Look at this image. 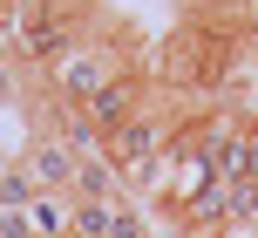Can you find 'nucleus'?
<instances>
[{"label":"nucleus","mask_w":258,"mask_h":238,"mask_svg":"<svg viewBox=\"0 0 258 238\" xmlns=\"http://www.w3.org/2000/svg\"><path fill=\"white\" fill-rule=\"evenodd\" d=\"M34 198H41V184L27 177V163H7L0 170V211H27Z\"/></svg>","instance_id":"39448f33"},{"label":"nucleus","mask_w":258,"mask_h":238,"mask_svg":"<svg viewBox=\"0 0 258 238\" xmlns=\"http://www.w3.org/2000/svg\"><path fill=\"white\" fill-rule=\"evenodd\" d=\"M116 238H150V225H143V211H129V204H116Z\"/></svg>","instance_id":"6e6552de"},{"label":"nucleus","mask_w":258,"mask_h":238,"mask_svg":"<svg viewBox=\"0 0 258 238\" xmlns=\"http://www.w3.org/2000/svg\"><path fill=\"white\" fill-rule=\"evenodd\" d=\"M75 238H116V204H75Z\"/></svg>","instance_id":"423d86ee"},{"label":"nucleus","mask_w":258,"mask_h":238,"mask_svg":"<svg viewBox=\"0 0 258 238\" xmlns=\"http://www.w3.org/2000/svg\"><path fill=\"white\" fill-rule=\"evenodd\" d=\"M21 163H27V177H34L41 191H61V198H68V191H75V170H82V150L48 123V130H34L21 143Z\"/></svg>","instance_id":"f03ea898"},{"label":"nucleus","mask_w":258,"mask_h":238,"mask_svg":"<svg viewBox=\"0 0 258 238\" xmlns=\"http://www.w3.org/2000/svg\"><path fill=\"white\" fill-rule=\"evenodd\" d=\"M122 75H129V68H122L116 48H102V41H82V34H75V48L48 68V89H54V102H61V109H89L95 95H102L109 82H122Z\"/></svg>","instance_id":"f257e3e1"},{"label":"nucleus","mask_w":258,"mask_h":238,"mask_svg":"<svg viewBox=\"0 0 258 238\" xmlns=\"http://www.w3.org/2000/svg\"><path fill=\"white\" fill-rule=\"evenodd\" d=\"M21 218H27L34 238H75V198H61V191H41Z\"/></svg>","instance_id":"7ed1b4c3"},{"label":"nucleus","mask_w":258,"mask_h":238,"mask_svg":"<svg viewBox=\"0 0 258 238\" xmlns=\"http://www.w3.org/2000/svg\"><path fill=\"white\" fill-rule=\"evenodd\" d=\"M251 14H258V0H251Z\"/></svg>","instance_id":"1a4fd4ad"},{"label":"nucleus","mask_w":258,"mask_h":238,"mask_svg":"<svg viewBox=\"0 0 258 238\" xmlns=\"http://www.w3.org/2000/svg\"><path fill=\"white\" fill-rule=\"evenodd\" d=\"M14 102H27V68L0 48V109H14Z\"/></svg>","instance_id":"0eeeda50"},{"label":"nucleus","mask_w":258,"mask_h":238,"mask_svg":"<svg viewBox=\"0 0 258 238\" xmlns=\"http://www.w3.org/2000/svg\"><path fill=\"white\" fill-rule=\"evenodd\" d=\"M116 184H122V170H116L109 157H82L75 191H68V198H75V204H122V198H116Z\"/></svg>","instance_id":"20e7f679"}]
</instances>
